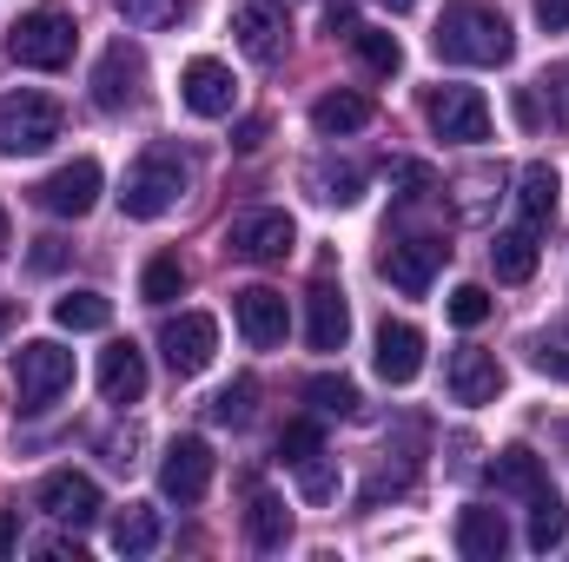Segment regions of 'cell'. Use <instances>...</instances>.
<instances>
[{
	"mask_svg": "<svg viewBox=\"0 0 569 562\" xmlns=\"http://www.w3.org/2000/svg\"><path fill=\"white\" fill-rule=\"evenodd\" d=\"M430 47L450 67H503L517 53V33H510V20L490 0H450L437 33H430Z\"/></svg>",
	"mask_w": 569,
	"mask_h": 562,
	"instance_id": "6da1fadb",
	"label": "cell"
},
{
	"mask_svg": "<svg viewBox=\"0 0 569 562\" xmlns=\"http://www.w3.org/2000/svg\"><path fill=\"white\" fill-rule=\"evenodd\" d=\"M179 192H186V159L172 145H146L127 172V185H120V212L127 219H166L179 205Z\"/></svg>",
	"mask_w": 569,
	"mask_h": 562,
	"instance_id": "7a4b0ae2",
	"label": "cell"
},
{
	"mask_svg": "<svg viewBox=\"0 0 569 562\" xmlns=\"http://www.w3.org/2000/svg\"><path fill=\"white\" fill-rule=\"evenodd\" d=\"M60 127H67V113H60V100L40 93V87H20V93L0 100V152H7V159L47 152V145L60 140Z\"/></svg>",
	"mask_w": 569,
	"mask_h": 562,
	"instance_id": "3957f363",
	"label": "cell"
},
{
	"mask_svg": "<svg viewBox=\"0 0 569 562\" xmlns=\"http://www.w3.org/2000/svg\"><path fill=\"white\" fill-rule=\"evenodd\" d=\"M73 13L67 7H33V13H20L13 20V33H7V53L20 60V67H33V73H60L67 60H73Z\"/></svg>",
	"mask_w": 569,
	"mask_h": 562,
	"instance_id": "277c9868",
	"label": "cell"
},
{
	"mask_svg": "<svg viewBox=\"0 0 569 562\" xmlns=\"http://www.w3.org/2000/svg\"><path fill=\"white\" fill-rule=\"evenodd\" d=\"M67 384H73V351H67V344L33 338V344H20V351H13V398H20V411H27V418H40Z\"/></svg>",
	"mask_w": 569,
	"mask_h": 562,
	"instance_id": "5b68a950",
	"label": "cell"
},
{
	"mask_svg": "<svg viewBox=\"0 0 569 562\" xmlns=\"http://www.w3.org/2000/svg\"><path fill=\"white\" fill-rule=\"evenodd\" d=\"M425 120L437 127V140H450V145H483L490 140V100H483L477 87H430Z\"/></svg>",
	"mask_w": 569,
	"mask_h": 562,
	"instance_id": "8992f818",
	"label": "cell"
},
{
	"mask_svg": "<svg viewBox=\"0 0 569 562\" xmlns=\"http://www.w3.org/2000/svg\"><path fill=\"white\" fill-rule=\"evenodd\" d=\"M232 33H239L246 60H259V67H279L284 53H291V20H284V0H239Z\"/></svg>",
	"mask_w": 569,
	"mask_h": 562,
	"instance_id": "52a82bcc",
	"label": "cell"
},
{
	"mask_svg": "<svg viewBox=\"0 0 569 562\" xmlns=\"http://www.w3.org/2000/svg\"><path fill=\"white\" fill-rule=\"evenodd\" d=\"M100 159H73V165H60V172H47L40 185H33V199H40V212H53V219H87L93 205H100Z\"/></svg>",
	"mask_w": 569,
	"mask_h": 562,
	"instance_id": "ba28073f",
	"label": "cell"
},
{
	"mask_svg": "<svg viewBox=\"0 0 569 562\" xmlns=\"http://www.w3.org/2000/svg\"><path fill=\"white\" fill-rule=\"evenodd\" d=\"M140 93H146V53L133 40H113L100 53V67H93V107L100 113H127Z\"/></svg>",
	"mask_w": 569,
	"mask_h": 562,
	"instance_id": "9c48e42d",
	"label": "cell"
},
{
	"mask_svg": "<svg viewBox=\"0 0 569 562\" xmlns=\"http://www.w3.org/2000/svg\"><path fill=\"white\" fill-rule=\"evenodd\" d=\"M291 239H298V225L284 219V212H239L232 219V232H226V252L232 259H246V265H279L284 252H291Z\"/></svg>",
	"mask_w": 569,
	"mask_h": 562,
	"instance_id": "30bf717a",
	"label": "cell"
},
{
	"mask_svg": "<svg viewBox=\"0 0 569 562\" xmlns=\"http://www.w3.org/2000/svg\"><path fill=\"white\" fill-rule=\"evenodd\" d=\"M159 351H166L172 378H199V371L212 364V351H219V324H212L206 311H179V318H166Z\"/></svg>",
	"mask_w": 569,
	"mask_h": 562,
	"instance_id": "8fae6325",
	"label": "cell"
},
{
	"mask_svg": "<svg viewBox=\"0 0 569 562\" xmlns=\"http://www.w3.org/2000/svg\"><path fill=\"white\" fill-rule=\"evenodd\" d=\"M159 490L172 503H199L212 490V443L206 436H172L166 443V463H159Z\"/></svg>",
	"mask_w": 569,
	"mask_h": 562,
	"instance_id": "7c38bea8",
	"label": "cell"
},
{
	"mask_svg": "<svg viewBox=\"0 0 569 562\" xmlns=\"http://www.w3.org/2000/svg\"><path fill=\"white\" fill-rule=\"evenodd\" d=\"M232 318H239V331H246L252 351H279L284 331H291L284 291H272V284H246V291H232Z\"/></svg>",
	"mask_w": 569,
	"mask_h": 562,
	"instance_id": "4fadbf2b",
	"label": "cell"
},
{
	"mask_svg": "<svg viewBox=\"0 0 569 562\" xmlns=\"http://www.w3.org/2000/svg\"><path fill=\"white\" fill-rule=\"evenodd\" d=\"M443 259H450V245H443V239H398V245H385L378 272L398 284L405 298H425L430 279L443 272Z\"/></svg>",
	"mask_w": 569,
	"mask_h": 562,
	"instance_id": "5bb4252c",
	"label": "cell"
},
{
	"mask_svg": "<svg viewBox=\"0 0 569 562\" xmlns=\"http://www.w3.org/2000/svg\"><path fill=\"white\" fill-rule=\"evenodd\" d=\"M179 100H186V113H199V120H226V113L239 107L232 67H226V60H192V67L179 73Z\"/></svg>",
	"mask_w": 569,
	"mask_h": 562,
	"instance_id": "9a60e30c",
	"label": "cell"
},
{
	"mask_svg": "<svg viewBox=\"0 0 569 562\" xmlns=\"http://www.w3.org/2000/svg\"><path fill=\"white\" fill-rule=\"evenodd\" d=\"M40 510H47L53 523H73V530H87V523L100 516V483H93L87 470H53V476L40 483Z\"/></svg>",
	"mask_w": 569,
	"mask_h": 562,
	"instance_id": "2e32d148",
	"label": "cell"
},
{
	"mask_svg": "<svg viewBox=\"0 0 569 562\" xmlns=\"http://www.w3.org/2000/svg\"><path fill=\"white\" fill-rule=\"evenodd\" d=\"M305 338H311V351H345V338H351V304L331 279H311V291H305Z\"/></svg>",
	"mask_w": 569,
	"mask_h": 562,
	"instance_id": "e0dca14e",
	"label": "cell"
},
{
	"mask_svg": "<svg viewBox=\"0 0 569 562\" xmlns=\"http://www.w3.org/2000/svg\"><path fill=\"white\" fill-rule=\"evenodd\" d=\"M371 364H378L385 384H411V378L425 371V331L405 324V318H398V324L385 318V324H378V358H371Z\"/></svg>",
	"mask_w": 569,
	"mask_h": 562,
	"instance_id": "ac0fdd59",
	"label": "cell"
},
{
	"mask_svg": "<svg viewBox=\"0 0 569 562\" xmlns=\"http://www.w3.org/2000/svg\"><path fill=\"white\" fill-rule=\"evenodd\" d=\"M450 398L457 404H490L497 391H503V364L490 358V351H477V344H463V351H450Z\"/></svg>",
	"mask_w": 569,
	"mask_h": 562,
	"instance_id": "d6986e66",
	"label": "cell"
},
{
	"mask_svg": "<svg viewBox=\"0 0 569 562\" xmlns=\"http://www.w3.org/2000/svg\"><path fill=\"white\" fill-rule=\"evenodd\" d=\"M100 398L107 404H140L146 398V351L133 338H120V344L100 351Z\"/></svg>",
	"mask_w": 569,
	"mask_h": 562,
	"instance_id": "ffe728a7",
	"label": "cell"
},
{
	"mask_svg": "<svg viewBox=\"0 0 569 562\" xmlns=\"http://www.w3.org/2000/svg\"><path fill=\"white\" fill-rule=\"evenodd\" d=\"M457 550H463L470 562H503L510 556V523H503V510L470 503V510L457 516Z\"/></svg>",
	"mask_w": 569,
	"mask_h": 562,
	"instance_id": "44dd1931",
	"label": "cell"
},
{
	"mask_svg": "<svg viewBox=\"0 0 569 562\" xmlns=\"http://www.w3.org/2000/svg\"><path fill=\"white\" fill-rule=\"evenodd\" d=\"M557 192H563V179H557V165H523V179H517V212H523V225L530 232H543L550 219H557Z\"/></svg>",
	"mask_w": 569,
	"mask_h": 562,
	"instance_id": "7402d4cb",
	"label": "cell"
},
{
	"mask_svg": "<svg viewBox=\"0 0 569 562\" xmlns=\"http://www.w3.org/2000/svg\"><path fill=\"white\" fill-rule=\"evenodd\" d=\"M490 272H497L503 284L537 279V232H530V225H517V232H497V239H490Z\"/></svg>",
	"mask_w": 569,
	"mask_h": 562,
	"instance_id": "603a6c76",
	"label": "cell"
},
{
	"mask_svg": "<svg viewBox=\"0 0 569 562\" xmlns=\"http://www.w3.org/2000/svg\"><path fill=\"white\" fill-rule=\"evenodd\" d=\"M490 476H497V490H510V496H537V490L550 483V476H543V456H537L530 443H510V450H497Z\"/></svg>",
	"mask_w": 569,
	"mask_h": 562,
	"instance_id": "cb8c5ba5",
	"label": "cell"
},
{
	"mask_svg": "<svg viewBox=\"0 0 569 562\" xmlns=\"http://www.w3.org/2000/svg\"><path fill=\"white\" fill-rule=\"evenodd\" d=\"M246 536H252V550H284V543H291V510H284V496H272V490H252Z\"/></svg>",
	"mask_w": 569,
	"mask_h": 562,
	"instance_id": "d4e9b609",
	"label": "cell"
},
{
	"mask_svg": "<svg viewBox=\"0 0 569 562\" xmlns=\"http://www.w3.org/2000/svg\"><path fill=\"white\" fill-rule=\"evenodd\" d=\"M311 127H318L325 140H345V133L371 127V100H365V93H325V100L311 107Z\"/></svg>",
	"mask_w": 569,
	"mask_h": 562,
	"instance_id": "484cf974",
	"label": "cell"
},
{
	"mask_svg": "<svg viewBox=\"0 0 569 562\" xmlns=\"http://www.w3.org/2000/svg\"><path fill=\"white\" fill-rule=\"evenodd\" d=\"M563 536H569V510H563V496L543 483V490L530 496V550L550 556V550H563Z\"/></svg>",
	"mask_w": 569,
	"mask_h": 562,
	"instance_id": "4316f807",
	"label": "cell"
},
{
	"mask_svg": "<svg viewBox=\"0 0 569 562\" xmlns=\"http://www.w3.org/2000/svg\"><path fill=\"white\" fill-rule=\"evenodd\" d=\"M53 324L60 331H107L113 324V304L100 291H67V298H53Z\"/></svg>",
	"mask_w": 569,
	"mask_h": 562,
	"instance_id": "83f0119b",
	"label": "cell"
},
{
	"mask_svg": "<svg viewBox=\"0 0 569 562\" xmlns=\"http://www.w3.org/2000/svg\"><path fill=\"white\" fill-rule=\"evenodd\" d=\"M113 550H120V556H152V550H159V516H152L146 503H127V510L113 516Z\"/></svg>",
	"mask_w": 569,
	"mask_h": 562,
	"instance_id": "f1b7e54d",
	"label": "cell"
},
{
	"mask_svg": "<svg viewBox=\"0 0 569 562\" xmlns=\"http://www.w3.org/2000/svg\"><path fill=\"white\" fill-rule=\"evenodd\" d=\"M351 47H358V60L371 67V73H398L405 67V47H398V33H385V27H351Z\"/></svg>",
	"mask_w": 569,
	"mask_h": 562,
	"instance_id": "f546056e",
	"label": "cell"
},
{
	"mask_svg": "<svg viewBox=\"0 0 569 562\" xmlns=\"http://www.w3.org/2000/svg\"><path fill=\"white\" fill-rule=\"evenodd\" d=\"M305 404H311L318 418H351V411H358V384L325 371V378H311V384H305Z\"/></svg>",
	"mask_w": 569,
	"mask_h": 562,
	"instance_id": "4dcf8cb0",
	"label": "cell"
},
{
	"mask_svg": "<svg viewBox=\"0 0 569 562\" xmlns=\"http://www.w3.org/2000/svg\"><path fill=\"white\" fill-rule=\"evenodd\" d=\"M179 291H186V265H179L172 252H159V259L146 265V279H140V298L146 304H172Z\"/></svg>",
	"mask_w": 569,
	"mask_h": 562,
	"instance_id": "1f68e13d",
	"label": "cell"
},
{
	"mask_svg": "<svg viewBox=\"0 0 569 562\" xmlns=\"http://www.w3.org/2000/svg\"><path fill=\"white\" fill-rule=\"evenodd\" d=\"M279 456L298 470V463H311V456H325V430L311 418H298V423H284L279 430Z\"/></svg>",
	"mask_w": 569,
	"mask_h": 562,
	"instance_id": "d6a6232c",
	"label": "cell"
},
{
	"mask_svg": "<svg viewBox=\"0 0 569 562\" xmlns=\"http://www.w3.org/2000/svg\"><path fill=\"white\" fill-rule=\"evenodd\" d=\"M252 398H259V384H252V378H239V384H226L206 411H212V423H252Z\"/></svg>",
	"mask_w": 569,
	"mask_h": 562,
	"instance_id": "836d02e7",
	"label": "cell"
},
{
	"mask_svg": "<svg viewBox=\"0 0 569 562\" xmlns=\"http://www.w3.org/2000/svg\"><path fill=\"white\" fill-rule=\"evenodd\" d=\"M443 311H450V324H463V331H477V324L490 318V291H483V284H457Z\"/></svg>",
	"mask_w": 569,
	"mask_h": 562,
	"instance_id": "e575fe53",
	"label": "cell"
},
{
	"mask_svg": "<svg viewBox=\"0 0 569 562\" xmlns=\"http://www.w3.org/2000/svg\"><path fill=\"white\" fill-rule=\"evenodd\" d=\"M530 364L550 371V378H569V331H543V338L530 344Z\"/></svg>",
	"mask_w": 569,
	"mask_h": 562,
	"instance_id": "d590c367",
	"label": "cell"
},
{
	"mask_svg": "<svg viewBox=\"0 0 569 562\" xmlns=\"http://www.w3.org/2000/svg\"><path fill=\"white\" fill-rule=\"evenodd\" d=\"M120 7H127V20L146 27V33H152V27H172V20L186 13V0H120Z\"/></svg>",
	"mask_w": 569,
	"mask_h": 562,
	"instance_id": "8d00e7d4",
	"label": "cell"
},
{
	"mask_svg": "<svg viewBox=\"0 0 569 562\" xmlns=\"http://www.w3.org/2000/svg\"><path fill=\"white\" fill-rule=\"evenodd\" d=\"M537 87H543V100H550V120H557V127H569V60H563V67H550Z\"/></svg>",
	"mask_w": 569,
	"mask_h": 562,
	"instance_id": "74e56055",
	"label": "cell"
},
{
	"mask_svg": "<svg viewBox=\"0 0 569 562\" xmlns=\"http://www.w3.org/2000/svg\"><path fill=\"white\" fill-rule=\"evenodd\" d=\"M318 185H325L318 199H331V205H351L365 179H358V165H338V172H318Z\"/></svg>",
	"mask_w": 569,
	"mask_h": 562,
	"instance_id": "f35d334b",
	"label": "cell"
},
{
	"mask_svg": "<svg viewBox=\"0 0 569 562\" xmlns=\"http://www.w3.org/2000/svg\"><path fill=\"white\" fill-rule=\"evenodd\" d=\"M298 483H305V496H318V503L331 496V470H325L318 456H311V463H298Z\"/></svg>",
	"mask_w": 569,
	"mask_h": 562,
	"instance_id": "ab89813d",
	"label": "cell"
},
{
	"mask_svg": "<svg viewBox=\"0 0 569 562\" xmlns=\"http://www.w3.org/2000/svg\"><path fill=\"white\" fill-rule=\"evenodd\" d=\"M33 265H40V272H60V265H67V245H60V239H40V245H33Z\"/></svg>",
	"mask_w": 569,
	"mask_h": 562,
	"instance_id": "60d3db41",
	"label": "cell"
},
{
	"mask_svg": "<svg viewBox=\"0 0 569 562\" xmlns=\"http://www.w3.org/2000/svg\"><path fill=\"white\" fill-rule=\"evenodd\" d=\"M351 7H358V0H325V27H331V33H351V27H358Z\"/></svg>",
	"mask_w": 569,
	"mask_h": 562,
	"instance_id": "b9f144b4",
	"label": "cell"
},
{
	"mask_svg": "<svg viewBox=\"0 0 569 562\" xmlns=\"http://www.w3.org/2000/svg\"><path fill=\"white\" fill-rule=\"evenodd\" d=\"M537 20H543L550 33H563L569 27V0H537Z\"/></svg>",
	"mask_w": 569,
	"mask_h": 562,
	"instance_id": "7bdbcfd3",
	"label": "cell"
},
{
	"mask_svg": "<svg viewBox=\"0 0 569 562\" xmlns=\"http://www.w3.org/2000/svg\"><path fill=\"white\" fill-rule=\"evenodd\" d=\"M13 550H20V516H13V510H0V562L13 556Z\"/></svg>",
	"mask_w": 569,
	"mask_h": 562,
	"instance_id": "ee69618b",
	"label": "cell"
},
{
	"mask_svg": "<svg viewBox=\"0 0 569 562\" xmlns=\"http://www.w3.org/2000/svg\"><path fill=\"white\" fill-rule=\"evenodd\" d=\"M259 140H266V120H246V133H239V152H252Z\"/></svg>",
	"mask_w": 569,
	"mask_h": 562,
	"instance_id": "f6af8a7d",
	"label": "cell"
},
{
	"mask_svg": "<svg viewBox=\"0 0 569 562\" xmlns=\"http://www.w3.org/2000/svg\"><path fill=\"white\" fill-rule=\"evenodd\" d=\"M7 252H13V225H7V212H0V265H7Z\"/></svg>",
	"mask_w": 569,
	"mask_h": 562,
	"instance_id": "bcb514c9",
	"label": "cell"
},
{
	"mask_svg": "<svg viewBox=\"0 0 569 562\" xmlns=\"http://www.w3.org/2000/svg\"><path fill=\"white\" fill-rule=\"evenodd\" d=\"M378 7H391V13H411V7H418V0H378Z\"/></svg>",
	"mask_w": 569,
	"mask_h": 562,
	"instance_id": "7dc6e473",
	"label": "cell"
},
{
	"mask_svg": "<svg viewBox=\"0 0 569 562\" xmlns=\"http://www.w3.org/2000/svg\"><path fill=\"white\" fill-rule=\"evenodd\" d=\"M284 7H291V0H284Z\"/></svg>",
	"mask_w": 569,
	"mask_h": 562,
	"instance_id": "c3c4849f",
	"label": "cell"
}]
</instances>
